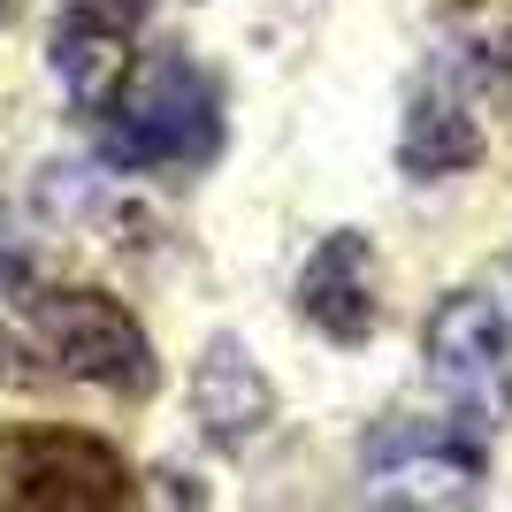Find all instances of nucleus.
<instances>
[{"mask_svg": "<svg viewBox=\"0 0 512 512\" xmlns=\"http://www.w3.org/2000/svg\"><path fill=\"white\" fill-rule=\"evenodd\" d=\"M0 505L8 512H123L138 505V474L92 428L23 421V428H0Z\"/></svg>", "mask_w": 512, "mask_h": 512, "instance_id": "nucleus-2", "label": "nucleus"}, {"mask_svg": "<svg viewBox=\"0 0 512 512\" xmlns=\"http://www.w3.org/2000/svg\"><path fill=\"white\" fill-rule=\"evenodd\" d=\"M421 352H428L436 390H444L467 421L497 428L512 413V321H505L497 299H482V291H451V299H436Z\"/></svg>", "mask_w": 512, "mask_h": 512, "instance_id": "nucleus-5", "label": "nucleus"}, {"mask_svg": "<svg viewBox=\"0 0 512 512\" xmlns=\"http://www.w3.org/2000/svg\"><path fill=\"white\" fill-rule=\"evenodd\" d=\"M0 16H8V0H0Z\"/></svg>", "mask_w": 512, "mask_h": 512, "instance_id": "nucleus-11", "label": "nucleus"}, {"mask_svg": "<svg viewBox=\"0 0 512 512\" xmlns=\"http://www.w3.org/2000/svg\"><path fill=\"white\" fill-rule=\"evenodd\" d=\"M299 321L321 329L329 344H367L383 329V260L375 237L329 230L314 245V260L299 268Z\"/></svg>", "mask_w": 512, "mask_h": 512, "instance_id": "nucleus-6", "label": "nucleus"}, {"mask_svg": "<svg viewBox=\"0 0 512 512\" xmlns=\"http://www.w3.org/2000/svg\"><path fill=\"white\" fill-rule=\"evenodd\" d=\"M100 161L130 176H169V169H207L222 153V85L192 54H153L130 69L123 100L100 115Z\"/></svg>", "mask_w": 512, "mask_h": 512, "instance_id": "nucleus-1", "label": "nucleus"}, {"mask_svg": "<svg viewBox=\"0 0 512 512\" xmlns=\"http://www.w3.org/2000/svg\"><path fill=\"white\" fill-rule=\"evenodd\" d=\"M130 69H138V54H130V31L123 23H100V16H77L69 8V23L54 31V77H62V92L85 115H107V107L123 100Z\"/></svg>", "mask_w": 512, "mask_h": 512, "instance_id": "nucleus-9", "label": "nucleus"}, {"mask_svg": "<svg viewBox=\"0 0 512 512\" xmlns=\"http://www.w3.org/2000/svg\"><path fill=\"white\" fill-rule=\"evenodd\" d=\"M31 344L69 383L115 390V398H153L161 390V352H153L146 321L107 291H85V283L31 299Z\"/></svg>", "mask_w": 512, "mask_h": 512, "instance_id": "nucleus-3", "label": "nucleus"}, {"mask_svg": "<svg viewBox=\"0 0 512 512\" xmlns=\"http://www.w3.org/2000/svg\"><path fill=\"white\" fill-rule=\"evenodd\" d=\"M490 482L482 421H383L360 444V490L375 505H474Z\"/></svg>", "mask_w": 512, "mask_h": 512, "instance_id": "nucleus-4", "label": "nucleus"}, {"mask_svg": "<svg viewBox=\"0 0 512 512\" xmlns=\"http://www.w3.org/2000/svg\"><path fill=\"white\" fill-rule=\"evenodd\" d=\"M77 16H100V23H123V31H138V23L153 16V0H69Z\"/></svg>", "mask_w": 512, "mask_h": 512, "instance_id": "nucleus-10", "label": "nucleus"}, {"mask_svg": "<svg viewBox=\"0 0 512 512\" xmlns=\"http://www.w3.org/2000/svg\"><path fill=\"white\" fill-rule=\"evenodd\" d=\"M398 161L406 176H459L482 161V123H474V92L428 77V92H413L406 107V130H398Z\"/></svg>", "mask_w": 512, "mask_h": 512, "instance_id": "nucleus-8", "label": "nucleus"}, {"mask_svg": "<svg viewBox=\"0 0 512 512\" xmlns=\"http://www.w3.org/2000/svg\"><path fill=\"white\" fill-rule=\"evenodd\" d=\"M192 413H199L214 451H245L276 421V383L260 375V360L237 337H214L192 367Z\"/></svg>", "mask_w": 512, "mask_h": 512, "instance_id": "nucleus-7", "label": "nucleus"}]
</instances>
